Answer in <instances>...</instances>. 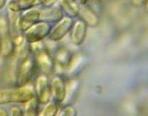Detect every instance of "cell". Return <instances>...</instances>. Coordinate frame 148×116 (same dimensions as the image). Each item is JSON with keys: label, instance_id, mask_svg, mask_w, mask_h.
Here are the masks:
<instances>
[{"label": "cell", "instance_id": "d6986e66", "mask_svg": "<svg viewBox=\"0 0 148 116\" xmlns=\"http://www.w3.org/2000/svg\"><path fill=\"white\" fill-rule=\"evenodd\" d=\"M44 108L39 113L40 116H56L59 112V104L51 99L46 104H44Z\"/></svg>", "mask_w": 148, "mask_h": 116}, {"label": "cell", "instance_id": "cb8c5ba5", "mask_svg": "<svg viewBox=\"0 0 148 116\" xmlns=\"http://www.w3.org/2000/svg\"><path fill=\"white\" fill-rule=\"evenodd\" d=\"M8 115H9L8 111L4 109V108H0V116H8Z\"/></svg>", "mask_w": 148, "mask_h": 116}, {"label": "cell", "instance_id": "484cf974", "mask_svg": "<svg viewBox=\"0 0 148 116\" xmlns=\"http://www.w3.org/2000/svg\"><path fill=\"white\" fill-rule=\"evenodd\" d=\"M75 2H77L78 4H87L89 0H74Z\"/></svg>", "mask_w": 148, "mask_h": 116}, {"label": "cell", "instance_id": "5b68a950", "mask_svg": "<svg viewBox=\"0 0 148 116\" xmlns=\"http://www.w3.org/2000/svg\"><path fill=\"white\" fill-rule=\"evenodd\" d=\"M51 30V24L39 21L24 32V37H25V41L28 44L34 43L37 41H42L49 37Z\"/></svg>", "mask_w": 148, "mask_h": 116}, {"label": "cell", "instance_id": "7c38bea8", "mask_svg": "<svg viewBox=\"0 0 148 116\" xmlns=\"http://www.w3.org/2000/svg\"><path fill=\"white\" fill-rule=\"evenodd\" d=\"M80 86H81V84H80L79 80H77L76 78H69V79H66L65 96H64L63 100L61 101L59 105L65 106V105L73 104L74 101L76 100L78 93H79Z\"/></svg>", "mask_w": 148, "mask_h": 116}, {"label": "cell", "instance_id": "4fadbf2b", "mask_svg": "<svg viewBox=\"0 0 148 116\" xmlns=\"http://www.w3.org/2000/svg\"><path fill=\"white\" fill-rule=\"evenodd\" d=\"M78 17L87 25V27L96 28L100 24V18L97 12L93 10L87 4H79Z\"/></svg>", "mask_w": 148, "mask_h": 116}, {"label": "cell", "instance_id": "7402d4cb", "mask_svg": "<svg viewBox=\"0 0 148 116\" xmlns=\"http://www.w3.org/2000/svg\"><path fill=\"white\" fill-rule=\"evenodd\" d=\"M58 0H45L44 3L42 4V7H51V6H53L57 4Z\"/></svg>", "mask_w": 148, "mask_h": 116}, {"label": "cell", "instance_id": "52a82bcc", "mask_svg": "<svg viewBox=\"0 0 148 116\" xmlns=\"http://www.w3.org/2000/svg\"><path fill=\"white\" fill-rule=\"evenodd\" d=\"M35 96L39 99L40 104H46L51 100V91L49 84V77L45 74H40L35 82Z\"/></svg>", "mask_w": 148, "mask_h": 116}, {"label": "cell", "instance_id": "277c9868", "mask_svg": "<svg viewBox=\"0 0 148 116\" xmlns=\"http://www.w3.org/2000/svg\"><path fill=\"white\" fill-rule=\"evenodd\" d=\"M15 53V46L12 39L6 15H0V56L4 59L11 57Z\"/></svg>", "mask_w": 148, "mask_h": 116}, {"label": "cell", "instance_id": "3957f363", "mask_svg": "<svg viewBox=\"0 0 148 116\" xmlns=\"http://www.w3.org/2000/svg\"><path fill=\"white\" fill-rule=\"evenodd\" d=\"M33 96H35L34 90L28 86L15 87V89L0 90V106L10 103L24 104Z\"/></svg>", "mask_w": 148, "mask_h": 116}, {"label": "cell", "instance_id": "9c48e42d", "mask_svg": "<svg viewBox=\"0 0 148 116\" xmlns=\"http://www.w3.org/2000/svg\"><path fill=\"white\" fill-rule=\"evenodd\" d=\"M40 21V9L34 8L28 9L23 12H20L17 21V30L19 32L24 33L33 25Z\"/></svg>", "mask_w": 148, "mask_h": 116}, {"label": "cell", "instance_id": "9a60e30c", "mask_svg": "<svg viewBox=\"0 0 148 116\" xmlns=\"http://www.w3.org/2000/svg\"><path fill=\"white\" fill-rule=\"evenodd\" d=\"M72 53L70 50L65 46H58L56 47V49L54 50V52L51 54L52 58H53L54 64H56V68L58 67L59 69H61L62 71L65 70L66 66L70 60Z\"/></svg>", "mask_w": 148, "mask_h": 116}, {"label": "cell", "instance_id": "30bf717a", "mask_svg": "<svg viewBox=\"0 0 148 116\" xmlns=\"http://www.w3.org/2000/svg\"><path fill=\"white\" fill-rule=\"evenodd\" d=\"M51 91V99L58 104L63 100L66 92V79L63 75L56 74L49 79Z\"/></svg>", "mask_w": 148, "mask_h": 116}, {"label": "cell", "instance_id": "8992f818", "mask_svg": "<svg viewBox=\"0 0 148 116\" xmlns=\"http://www.w3.org/2000/svg\"><path fill=\"white\" fill-rule=\"evenodd\" d=\"M88 62H89V59H88V56H86L85 54L80 52L72 53V56H71L65 70L63 71L65 79L76 78L85 69Z\"/></svg>", "mask_w": 148, "mask_h": 116}, {"label": "cell", "instance_id": "44dd1931", "mask_svg": "<svg viewBox=\"0 0 148 116\" xmlns=\"http://www.w3.org/2000/svg\"><path fill=\"white\" fill-rule=\"evenodd\" d=\"M9 115L11 116H23L24 115V112H23V109L21 107H19L18 105H15V106H12L9 110Z\"/></svg>", "mask_w": 148, "mask_h": 116}, {"label": "cell", "instance_id": "5bb4252c", "mask_svg": "<svg viewBox=\"0 0 148 116\" xmlns=\"http://www.w3.org/2000/svg\"><path fill=\"white\" fill-rule=\"evenodd\" d=\"M64 17L62 10L57 4L51 7H42L40 10V21L49 24H56Z\"/></svg>", "mask_w": 148, "mask_h": 116}, {"label": "cell", "instance_id": "2e32d148", "mask_svg": "<svg viewBox=\"0 0 148 116\" xmlns=\"http://www.w3.org/2000/svg\"><path fill=\"white\" fill-rule=\"evenodd\" d=\"M45 0H9L7 2V10L13 12H23L28 9L42 5Z\"/></svg>", "mask_w": 148, "mask_h": 116}, {"label": "cell", "instance_id": "7a4b0ae2", "mask_svg": "<svg viewBox=\"0 0 148 116\" xmlns=\"http://www.w3.org/2000/svg\"><path fill=\"white\" fill-rule=\"evenodd\" d=\"M29 49L34 54L38 69H40L42 74L51 77L56 73V64H54L53 58L47 49L44 41L30 43Z\"/></svg>", "mask_w": 148, "mask_h": 116}, {"label": "cell", "instance_id": "ba28073f", "mask_svg": "<svg viewBox=\"0 0 148 116\" xmlns=\"http://www.w3.org/2000/svg\"><path fill=\"white\" fill-rule=\"evenodd\" d=\"M73 22L74 20L72 18L64 16L60 21L56 23V26L53 28H51L47 39L51 41L59 42L69 34L71 28H72Z\"/></svg>", "mask_w": 148, "mask_h": 116}, {"label": "cell", "instance_id": "603a6c76", "mask_svg": "<svg viewBox=\"0 0 148 116\" xmlns=\"http://www.w3.org/2000/svg\"><path fill=\"white\" fill-rule=\"evenodd\" d=\"M147 0H132V4L135 7H141L144 4H146Z\"/></svg>", "mask_w": 148, "mask_h": 116}, {"label": "cell", "instance_id": "ffe728a7", "mask_svg": "<svg viewBox=\"0 0 148 116\" xmlns=\"http://www.w3.org/2000/svg\"><path fill=\"white\" fill-rule=\"evenodd\" d=\"M63 110L61 111V113H59L58 115L61 116H76L77 115V110L74 107L73 104L70 105H65L63 106Z\"/></svg>", "mask_w": 148, "mask_h": 116}, {"label": "cell", "instance_id": "ac0fdd59", "mask_svg": "<svg viewBox=\"0 0 148 116\" xmlns=\"http://www.w3.org/2000/svg\"><path fill=\"white\" fill-rule=\"evenodd\" d=\"M40 101L37 98V96H33L31 99H29L27 102L24 103V115L25 116H37L40 113Z\"/></svg>", "mask_w": 148, "mask_h": 116}, {"label": "cell", "instance_id": "6da1fadb", "mask_svg": "<svg viewBox=\"0 0 148 116\" xmlns=\"http://www.w3.org/2000/svg\"><path fill=\"white\" fill-rule=\"evenodd\" d=\"M15 51H18L20 56L15 70V87L27 86L38 70L35 56L29 49L27 42L22 47L16 48Z\"/></svg>", "mask_w": 148, "mask_h": 116}, {"label": "cell", "instance_id": "8fae6325", "mask_svg": "<svg viewBox=\"0 0 148 116\" xmlns=\"http://www.w3.org/2000/svg\"><path fill=\"white\" fill-rule=\"evenodd\" d=\"M87 25L83 22L82 20L78 19V20L74 21L72 28H71L70 32H69V37H70V42L75 46H80L83 44L86 35H87Z\"/></svg>", "mask_w": 148, "mask_h": 116}, {"label": "cell", "instance_id": "d4e9b609", "mask_svg": "<svg viewBox=\"0 0 148 116\" xmlns=\"http://www.w3.org/2000/svg\"><path fill=\"white\" fill-rule=\"evenodd\" d=\"M7 4V0H0V10L4 8Z\"/></svg>", "mask_w": 148, "mask_h": 116}, {"label": "cell", "instance_id": "e0dca14e", "mask_svg": "<svg viewBox=\"0 0 148 116\" xmlns=\"http://www.w3.org/2000/svg\"><path fill=\"white\" fill-rule=\"evenodd\" d=\"M57 5L60 7L64 16L69 18H77L79 12V4L74 0H58Z\"/></svg>", "mask_w": 148, "mask_h": 116}]
</instances>
